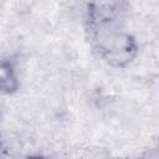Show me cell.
<instances>
[{
  "label": "cell",
  "instance_id": "obj_1",
  "mask_svg": "<svg viewBox=\"0 0 159 159\" xmlns=\"http://www.w3.org/2000/svg\"><path fill=\"white\" fill-rule=\"evenodd\" d=\"M89 34L94 53L109 67L125 68L139 53L137 39L119 22L99 25L89 29Z\"/></svg>",
  "mask_w": 159,
  "mask_h": 159
},
{
  "label": "cell",
  "instance_id": "obj_2",
  "mask_svg": "<svg viewBox=\"0 0 159 159\" xmlns=\"http://www.w3.org/2000/svg\"><path fill=\"white\" fill-rule=\"evenodd\" d=\"M20 88V78L16 63L12 58H2L0 65V89L2 94H15Z\"/></svg>",
  "mask_w": 159,
  "mask_h": 159
},
{
  "label": "cell",
  "instance_id": "obj_3",
  "mask_svg": "<svg viewBox=\"0 0 159 159\" xmlns=\"http://www.w3.org/2000/svg\"><path fill=\"white\" fill-rule=\"evenodd\" d=\"M153 150L155 152V157H159V138L155 140V144H154Z\"/></svg>",
  "mask_w": 159,
  "mask_h": 159
}]
</instances>
